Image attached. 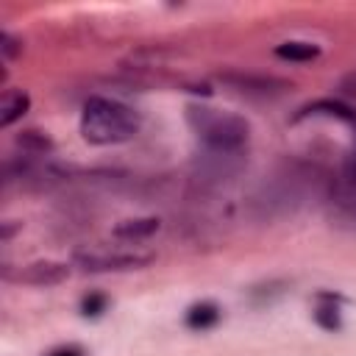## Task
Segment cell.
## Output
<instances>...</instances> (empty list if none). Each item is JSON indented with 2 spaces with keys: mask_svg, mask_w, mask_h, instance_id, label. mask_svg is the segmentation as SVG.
<instances>
[{
  "mask_svg": "<svg viewBox=\"0 0 356 356\" xmlns=\"http://www.w3.org/2000/svg\"><path fill=\"white\" fill-rule=\"evenodd\" d=\"M328 184L331 175H325L320 167L292 161L261 181L250 197V209L259 220H278L295 214L312 195H328Z\"/></svg>",
  "mask_w": 356,
  "mask_h": 356,
  "instance_id": "6da1fadb",
  "label": "cell"
},
{
  "mask_svg": "<svg viewBox=\"0 0 356 356\" xmlns=\"http://www.w3.org/2000/svg\"><path fill=\"white\" fill-rule=\"evenodd\" d=\"M139 131V114L125 103L108 97H89L81 114V134L92 145H117L134 139Z\"/></svg>",
  "mask_w": 356,
  "mask_h": 356,
  "instance_id": "7a4b0ae2",
  "label": "cell"
},
{
  "mask_svg": "<svg viewBox=\"0 0 356 356\" xmlns=\"http://www.w3.org/2000/svg\"><path fill=\"white\" fill-rule=\"evenodd\" d=\"M186 122L197 134L203 147H214V150H245L250 136V125L245 117L211 106H189Z\"/></svg>",
  "mask_w": 356,
  "mask_h": 356,
  "instance_id": "3957f363",
  "label": "cell"
},
{
  "mask_svg": "<svg viewBox=\"0 0 356 356\" xmlns=\"http://www.w3.org/2000/svg\"><path fill=\"white\" fill-rule=\"evenodd\" d=\"M328 203H331V217L345 225H356V147L348 153L342 161L339 172L331 175L328 184Z\"/></svg>",
  "mask_w": 356,
  "mask_h": 356,
  "instance_id": "277c9868",
  "label": "cell"
},
{
  "mask_svg": "<svg viewBox=\"0 0 356 356\" xmlns=\"http://www.w3.org/2000/svg\"><path fill=\"white\" fill-rule=\"evenodd\" d=\"M245 167V150H214L203 147V153L195 161V170L203 181H225L234 178Z\"/></svg>",
  "mask_w": 356,
  "mask_h": 356,
  "instance_id": "5b68a950",
  "label": "cell"
},
{
  "mask_svg": "<svg viewBox=\"0 0 356 356\" xmlns=\"http://www.w3.org/2000/svg\"><path fill=\"white\" fill-rule=\"evenodd\" d=\"M153 256L150 253H103V250H89V253H78L75 264L86 273H120V270H139L145 264H150Z\"/></svg>",
  "mask_w": 356,
  "mask_h": 356,
  "instance_id": "8992f818",
  "label": "cell"
},
{
  "mask_svg": "<svg viewBox=\"0 0 356 356\" xmlns=\"http://www.w3.org/2000/svg\"><path fill=\"white\" fill-rule=\"evenodd\" d=\"M222 83H228L234 92L248 95V97H278L289 89L286 81L281 78H267V75H250V72H225Z\"/></svg>",
  "mask_w": 356,
  "mask_h": 356,
  "instance_id": "52a82bcc",
  "label": "cell"
},
{
  "mask_svg": "<svg viewBox=\"0 0 356 356\" xmlns=\"http://www.w3.org/2000/svg\"><path fill=\"white\" fill-rule=\"evenodd\" d=\"M70 275V267L61 261H31L19 270H3V278L8 281H19V284H31V286H50V284H61Z\"/></svg>",
  "mask_w": 356,
  "mask_h": 356,
  "instance_id": "ba28073f",
  "label": "cell"
},
{
  "mask_svg": "<svg viewBox=\"0 0 356 356\" xmlns=\"http://www.w3.org/2000/svg\"><path fill=\"white\" fill-rule=\"evenodd\" d=\"M31 106V97L22 89H6L0 97V125H11L14 120H19Z\"/></svg>",
  "mask_w": 356,
  "mask_h": 356,
  "instance_id": "9c48e42d",
  "label": "cell"
},
{
  "mask_svg": "<svg viewBox=\"0 0 356 356\" xmlns=\"http://www.w3.org/2000/svg\"><path fill=\"white\" fill-rule=\"evenodd\" d=\"M153 231H159V220H153V217H145V220H122L114 228V236H122V239H145Z\"/></svg>",
  "mask_w": 356,
  "mask_h": 356,
  "instance_id": "30bf717a",
  "label": "cell"
},
{
  "mask_svg": "<svg viewBox=\"0 0 356 356\" xmlns=\"http://www.w3.org/2000/svg\"><path fill=\"white\" fill-rule=\"evenodd\" d=\"M275 56L289 58V61H312L320 56V47L312 42H284L275 47Z\"/></svg>",
  "mask_w": 356,
  "mask_h": 356,
  "instance_id": "8fae6325",
  "label": "cell"
},
{
  "mask_svg": "<svg viewBox=\"0 0 356 356\" xmlns=\"http://www.w3.org/2000/svg\"><path fill=\"white\" fill-rule=\"evenodd\" d=\"M220 320V309L214 303H200V306H192L189 314H186V325L189 328H209Z\"/></svg>",
  "mask_w": 356,
  "mask_h": 356,
  "instance_id": "7c38bea8",
  "label": "cell"
},
{
  "mask_svg": "<svg viewBox=\"0 0 356 356\" xmlns=\"http://www.w3.org/2000/svg\"><path fill=\"white\" fill-rule=\"evenodd\" d=\"M17 145H22V150H25V153H33V156H42V153L50 150V139H47L44 134H39V131H25V134L17 139Z\"/></svg>",
  "mask_w": 356,
  "mask_h": 356,
  "instance_id": "4fadbf2b",
  "label": "cell"
},
{
  "mask_svg": "<svg viewBox=\"0 0 356 356\" xmlns=\"http://www.w3.org/2000/svg\"><path fill=\"white\" fill-rule=\"evenodd\" d=\"M314 320H317L323 328H328V331L339 328V314H337V309H334V306H320V309L314 312Z\"/></svg>",
  "mask_w": 356,
  "mask_h": 356,
  "instance_id": "5bb4252c",
  "label": "cell"
},
{
  "mask_svg": "<svg viewBox=\"0 0 356 356\" xmlns=\"http://www.w3.org/2000/svg\"><path fill=\"white\" fill-rule=\"evenodd\" d=\"M0 50H3L6 58H14L17 53H22V44L17 39H11L8 33H0Z\"/></svg>",
  "mask_w": 356,
  "mask_h": 356,
  "instance_id": "9a60e30c",
  "label": "cell"
},
{
  "mask_svg": "<svg viewBox=\"0 0 356 356\" xmlns=\"http://www.w3.org/2000/svg\"><path fill=\"white\" fill-rule=\"evenodd\" d=\"M106 306V298L103 295H89L83 298V314H100Z\"/></svg>",
  "mask_w": 356,
  "mask_h": 356,
  "instance_id": "2e32d148",
  "label": "cell"
},
{
  "mask_svg": "<svg viewBox=\"0 0 356 356\" xmlns=\"http://www.w3.org/2000/svg\"><path fill=\"white\" fill-rule=\"evenodd\" d=\"M342 89H345L348 95H353V97H356V75H348V78L342 81Z\"/></svg>",
  "mask_w": 356,
  "mask_h": 356,
  "instance_id": "e0dca14e",
  "label": "cell"
},
{
  "mask_svg": "<svg viewBox=\"0 0 356 356\" xmlns=\"http://www.w3.org/2000/svg\"><path fill=\"white\" fill-rule=\"evenodd\" d=\"M53 356H78L75 350H58V353H53Z\"/></svg>",
  "mask_w": 356,
  "mask_h": 356,
  "instance_id": "ac0fdd59",
  "label": "cell"
}]
</instances>
